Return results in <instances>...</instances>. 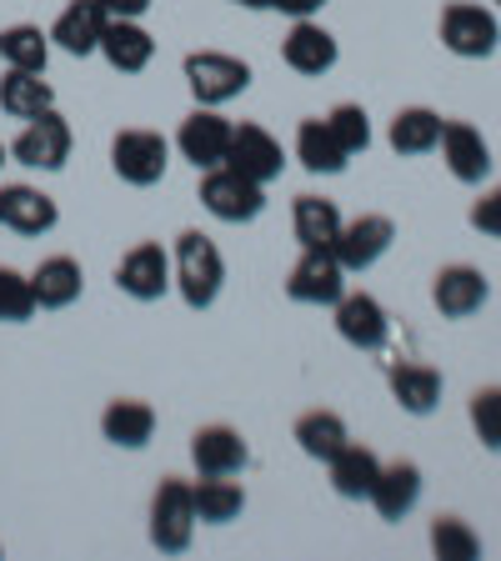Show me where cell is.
Returning <instances> with one entry per match:
<instances>
[{"label":"cell","mask_w":501,"mask_h":561,"mask_svg":"<svg viewBox=\"0 0 501 561\" xmlns=\"http://www.w3.org/2000/svg\"><path fill=\"white\" fill-rule=\"evenodd\" d=\"M171 280L181 286V301H186L191 311H206V306L221 296V280H226V261H221V251H216V241L201 231L175 236Z\"/></svg>","instance_id":"cell-1"},{"label":"cell","mask_w":501,"mask_h":561,"mask_svg":"<svg viewBox=\"0 0 501 561\" xmlns=\"http://www.w3.org/2000/svg\"><path fill=\"white\" fill-rule=\"evenodd\" d=\"M196 537V502H191V481L166 477L151 496V541L166 557H181Z\"/></svg>","instance_id":"cell-2"},{"label":"cell","mask_w":501,"mask_h":561,"mask_svg":"<svg viewBox=\"0 0 501 561\" xmlns=\"http://www.w3.org/2000/svg\"><path fill=\"white\" fill-rule=\"evenodd\" d=\"M201 206L216 216V221H257L261 206H266V196H261V181H251V175L231 171V165H210L206 175H201Z\"/></svg>","instance_id":"cell-3"},{"label":"cell","mask_w":501,"mask_h":561,"mask_svg":"<svg viewBox=\"0 0 501 561\" xmlns=\"http://www.w3.org/2000/svg\"><path fill=\"white\" fill-rule=\"evenodd\" d=\"M186 85L201 105H226L251 85V66L226 50H191L186 56Z\"/></svg>","instance_id":"cell-4"},{"label":"cell","mask_w":501,"mask_h":561,"mask_svg":"<svg viewBox=\"0 0 501 561\" xmlns=\"http://www.w3.org/2000/svg\"><path fill=\"white\" fill-rule=\"evenodd\" d=\"M501 41V25L487 5H471V0H452L442 11V46L462 60H487Z\"/></svg>","instance_id":"cell-5"},{"label":"cell","mask_w":501,"mask_h":561,"mask_svg":"<svg viewBox=\"0 0 501 561\" xmlns=\"http://www.w3.org/2000/svg\"><path fill=\"white\" fill-rule=\"evenodd\" d=\"M70 140L76 136H70L66 116H56V105H50V111L25 121V130L11 140V156L31 171H60L70 161Z\"/></svg>","instance_id":"cell-6"},{"label":"cell","mask_w":501,"mask_h":561,"mask_svg":"<svg viewBox=\"0 0 501 561\" xmlns=\"http://www.w3.org/2000/svg\"><path fill=\"white\" fill-rule=\"evenodd\" d=\"M231 121L216 116V105H196L181 130H175V151L186 156L196 171H210V165H226V151H231Z\"/></svg>","instance_id":"cell-7"},{"label":"cell","mask_w":501,"mask_h":561,"mask_svg":"<svg viewBox=\"0 0 501 561\" xmlns=\"http://www.w3.org/2000/svg\"><path fill=\"white\" fill-rule=\"evenodd\" d=\"M166 161H171V146L156 130H121L111 140V165L126 186H156L166 175Z\"/></svg>","instance_id":"cell-8"},{"label":"cell","mask_w":501,"mask_h":561,"mask_svg":"<svg viewBox=\"0 0 501 561\" xmlns=\"http://www.w3.org/2000/svg\"><path fill=\"white\" fill-rule=\"evenodd\" d=\"M286 296L301 306H337L346 296V266L337 261V251H306L286 276Z\"/></svg>","instance_id":"cell-9"},{"label":"cell","mask_w":501,"mask_h":561,"mask_svg":"<svg viewBox=\"0 0 501 561\" xmlns=\"http://www.w3.org/2000/svg\"><path fill=\"white\" fill-rule=\"evenodd\" d=\"M116 286L130 301H161V296L171 291V256H166L156 241L130 245L116 266Z\"/></svg>","instance_id":"cell-10"},{"label":"cell","mask_w":501,"mask_h":561,"mask_svg":"<svg viewBox=\"0 0 501 561\" xmlns=\"http://www.w3.org/2000/svg\"><path fill=\"white\" fill-rule=\"evenodd\" d=\"M391 241H397V226L386 216H356V221H341V236L331 251H337V261L346 271H366L391 251Z\"/></svg>","instance_id":"cell-11"},{"label":"cell","mask_w":501,"mask_h":561,"mask_svg":"<svg viewBox=\"0 0 501 561\" xmlns=\"http://www.w3.org/2000/svg\"><path fill=\"white\" fill-rule=\"evenodd\" d=\"M226 165L266 186V181H276V175H281L286 156H281V140L271 136L266 126H251V121H246V126L231 130V151H226Z\"/></svg>","instance_id":"cell-12"},{"label":"cell","mask_w":501,"mask_h":561,"mask_svg":"<svg viewBox=\"0 0 501 561\" xmlns=\"http://www.w3.org/2000/svg\"><path fill=\"white\" fill-rule=\"evenodd\" d=\"M442 156H446V171L456 175V181H467V186H477V181H487L491 171V146L481 140L477 126H467V121H442Z\"/></svg>","instance_id":"cell-13"},{"label":"cell","mask_w":501,"mask_h":561,"mask_svg":"<svg viewBox=\"0 0 501 561\" xmlns=\"http://www.w3.org/2000/svg\"><path fill=\"white\" fill-rule=\"evenodd\" d=\"M60 210L46 191L35 186H0V226L15 236H46L56 231Z\"/></svg>","instance_id":"cell-14"},{"label":"cell","mask_w":501,"mask_h":561,"mask_svg":"<svg viewBox=\"0 0 501 561\" xmlns=\"http://www.w3.org/2000/svg\"><path fill=\"white\" fill-rule=\"evenodd\" d=\"M105 5L101 0H70L66 11L56 15V25H50V41H56L66 56H91V50H101V35H105Z\"/></svg>","instance_id":"cell-15"},{"label":"cell","mask_w":501,"mask_h":561,"mask_svg":"<svg viewBox=\"0 0 501 561\" xmlns=\"http://www.w3.org/2000/svg\"><path fill=\"white\" fill-rule=\"evenodd\" d=\"M337 331H341V341H346V346L376 351L386 341V331H391V321H386V311H382V301H376V296L351 291V296H341V301H337Z\"/></svg>","instance_id":"cell-16"},{"label":"cell","mask_w":501,"mask_h":561,"mask_svg":"<svg viewBox=\"0 0 501 561\" xmlns=\"http://www.w3.org/2000/svg\"><path fill=\"white\" fill-rule=\"evenodd\" d=\"M281 60L296 70V76H327L337 66V35L321 31V25L306 15L292 25V35L281 41Z\"/></svg>","instance_id":"cell-17"},{"label":"cell","mask_w":501,"mask_h":561,"mask_svg":"<svg viewBox=\"0 0 501 561\" xmlns=\"http://www.w3.org/2000/svg\"><path fill=\"white\" fill-rule=\"evenodd\" d=\"M191 461H196L201 477H236L251 461V451H246L241 432H231V426H201L191 436Z\"/></svg>","instance_id":"cell-18"},{"label":"cell","mask_w":501,"mask_h":561,"mask_svg":"<svg viewBox=\"0 0 501 561\" xmlns=\"http://www.w3.org/2000/svg\"><path fill=\"white\" fill-rule=\"evenodd\" d=\"M101 56L111 60V70H121V76H140L156 56V41L140 21H116V15H111L105 35H101Z\"/></svg>","instance_id":"cell-19"},{"label":"cell","mask_w":501,"mask_h":561,"mask_svg":"<svg viewBox=\"0 0 501 561\" xmlns=\"http://www.w3.org/2000/svg\"><path fill=\"white\" fill-rule=\"evenodd\" d=\"M366 502L376 506L382 522H401V516L421 502V467L417 461H391V467H382V477H376Z\"/></svg>","instance_id":"cell-20"},{"label":"cell","mask_w":501,"mask_h":561,"mask_svg":"<svg viewBox=\"0 0 501 561\" xmlns=\"http://www.w3.org/2000/svg\"><path fill=\"white\" fill-rule=\"evenodd\" d=\"M487 296H491V286H487V276H481L477 266H446L442 276H436V286H432L436 311L452 316V321L481 311V306H487Z\"/></svg>","instance_id":"cell-21"},{"label":"cell","mask_w":501,"mask_h":561,"mask_svg":"<svg viewBox=\"0 0 501 561\" xmlns=\"http://www.w3.org/2000/svg\"><path fill=\"white\" fill-rule=\"evenodd\" d=\"M56 105V91H50L46 70H21V66H5V76H0V111L15 121H31L41 116V111H50Z\"/></svg>","instance_id":"cell-22"},{"label":"cell","mask_w":501,"mask_h":561,"mask_svg":"<svg viewBox=\"0 0 501 561\" xmlns=\"http://www.w3.org/2000/svg\"><path fill=\"white\" fill-rule=\"evenodd\" d=\"M81 286H86V276L76 256H46L31 271L35 306H46V311H66L70 301H81Z\"/></svg>","instance_id":"cell-23"},{"label":"cell","mask_w":501,"mask_h":561,"mask_svg":"<svg viewBox=\"0 0 501 561\" xmlns=\"http://www.w3.org/2000/svg\"><path fill=\"white\" fill-rule=\"evenodd\" d=\"M386 381H391L397 407L411 411V416H432L436 401H442V371H432V366H421V362H397L386 371Z\"/></svg>","instance_id":"cell-24"},{"label":"cell","mask_w":501,"mask_h":561,"mask_svg":"<svg viewBox=\"0 0 501 561\" xmlns=\"http://www.w3.org/2000/svg\"><path fill=\"white\" fill-rule=\"evenodd\" d=\"M101 436L111 446H126V451H140V446L156 436V411L136 397H121L101 411Z\"/></svg>","instance_id":"cell-25"},{"label":"cell","mask_w":501,"mask_h":561,"mask_svg":"<svg viewBox=\"0 0 501 561\" xmlns=\"http://www.w3.org/2000/svg\"><path fill=\"white\" fill-rule=\"evenodd\" d=\"M327 467H331V486H337V496H346V502H366V496H372V486H376V477H382L376 451H372V446H356V442L341 446Z\"/></svg>","instance_id":"cell-26"},{"label":"cell","mask_w":501,"mask_h":561,"mask_svg":"<svg viewBox=\"0 0 501 561\" xmlns=\"http://www.w3.org/2000/svg\"><path fill=\"white\" fill-rule=\"evenodd\" d=\"M296 161L306 165V171H316V175H337V171H346V146L337 140V130L327 126L321 116H311V121H301L296 126Z\"/></svg>","instance_id":"cell-27"},{"label":"cell","mask_w":501,"mask_h":561,"mask_svg":"<svg viewBox=\"0 0 501 561\" xmlns=\"http://www.w3.org/2000/svg\"><path fill=\"white\" fill-rule=\"evenodd\" d=\"M292 226L306 251H331L341 236V210H337V201H327V196H296Z\"/></svg>","instance_id":"cell-28"},{"label":"cell","mask_w":501,"mask_h":561,"mask_svg":"<svg viewBox=\"0 0 501 561\" xmlns=\"http://www.w3.org/2000/svg\"><path fill=\"white\" fill-rule=\"evenodd\" d=\"M436 140H442V116L436 111H426V105L397 111V121H391V151L397 156H426L436 151Z\"/></svg>","instance_id":"cell-29"},{"label":"cell","mask_w":501,"mask_h":561,"mask_svg":"<svg viewBox=\"0 0 501 561\" xmlns=\"http://www.w3.org/2000/svg\"><path fill=\"white\" fill-rule=\"evenodd\" d=\"M191 502H196V522H210V526H226L241 516L246 506V491L226 477H201L191 481Z\"/></svg>","instance_id":"cell-30"},{"label":"cell","mask_w":501,"mask_h":561,"mask_svg":"<svg viewBox=\"0 0 501 561\" xmlns=\"http://www.w3.org/2000/svg\"><path fill=\"white\" fill-rule=\"evenodd\" d=\"M346 442H351L346 421H341L337 411H306V416L296 421V446H301L311 461H331Z\"/></svg>","instance_id":"cell-31"},{"label":"cell","mask_w":501,"mask_h":561,"mask_svg":"<svg viewBox=\"0 0 501 561\" xmlns=\"http://www.w3.org/2000/svg\"><path fill=\"white\" fill-rule=\"evenodd\" d=\"M0 60H5V66H21V70H46L50 35L41 31V25H11V31H0Z\"/></svg>","instance_id":"cell-32"},{"label":"cell","mask_w":501,"mask_h":561,"mask_svg":"<svg viewBox=\"0 0 501 561\" xmlns=\"http://www.w3.org/2000/svg\"><path fill=\"white\" fill-rule=\"evenodd\" d=\"M432 551L442 561H477L481 557V541L462 516H436L432 522Z\"/></svg>","instance_id":"cell-33"},{"label":"cell","mask_w":501,"mask_h":561,"mask_svg":"<svg viewBox=\"0 0 501 561\" xmlns=\"http://www.w3.org/2000/svg\"><path fill=\"white\" fill-rule=\"evenodd\" d=\"M31 316H35L31 276H21L15 266H0V321H31Z\"/></svg>","instance_id":"cell-34"},{"label":"cell","mask_w":501,"mask_h":561,"mask_svg":"<svg viewBox=\"0 0 501 561\" xmlns=\"http://www.w3.org/2000/svg\"><path fill=\"white\" fill-rule=\"evenodd\" d=\"M327 126L337 130V140L346 146V156H356V151H366L372 146V121H366V111L362 105H351V101H341L337 111L327 116Z\"/></svg>","instance_id":"cell-35"},{"label":"cell","mask_w":501,"mask_h":561,"mask_svg":"<svg viewBox=\"0 0 501 561\" xmlns=\"http://www.w3.org/2000/svg\"><path fill=\"white\" fill-rule=\"evenodd\" d=\"M471 426L487 451H501V386H481L471 397Z\"/></svg>","instance_id":"cell-36"},{"label":"cell","mask_w":501,"mask_h":561,"mask_svg":"<svg viewBox=\"0 0 501 561\" xmlns=\"http://www.w3.org/2000/svg\"><path fill=\"white\" fill-rule=\"evenodd\" d=\"M471 226H477L481 236H501V186H491L487 196L471 206Z\"/></svg>","instance_id":"cell-37"},{"label":"cell","mask_w":501,"mask_h":561,"mask_svg":"<svg viewBox=\"0 0 501 561\" xmlns=\"http://www.w3.org/2000/svg\"><path fill=\"white\" fill-rule=\"evenodd\" d=\"M105 15H116V21H140V15L151 11V0H101Z\"/></svg>","instance_id":"cell-38"},{"label":"cell","mask_w":501,"mask_h":561,"mask_svg":"<svg viewBox=\"0 0 501 561\" xmlns=\"http://www.w3.org/2000/svg\"><path fill=\"white\" fill-rule=\"evenodd\" d=\"M327 5V0H271V11H286V15H296V21H306V15H316Z\"/></svg>","instance_id":"cell-39"},{"label":"cell","mask_w":501,"mask_h":561,"mask_svg":"<svg viewBox=\"0 0 501 561\" xmlns=\"http://www.w3.org/2000/svg\"><path fill=\"white\" fill-rule=\"evenodd\" d=\"M236 5H246V11H271V0H236Z\"/></svg>","instance_id":"cell-40"},{"label":"cell","mask_w":501,"mask_h":561,"mask_svg":"<svg viewBox=\"0 0 501 561\" xmlns=\"http://www.w3.org/2000/svg\"><path fill=\"white\" fill-rule=\"evenodd\" d=\"M5 156H11V151H5V146H0V165H5Z\"/></svg>","instance_id":"cell-41"},{"label":"cell","mask_w":501,"mask_h":561,"mask_svg":"<svg viewBox=\"0 0 501 561\" xmlns=\"http://www.w3.org/2000/svg\"><path fill=\"white\" fill-rule=\"evenodd\" d=\"M497 5H501V0H497Z\"/></svg>","instance_id":"cell-42"}]
</instances>
